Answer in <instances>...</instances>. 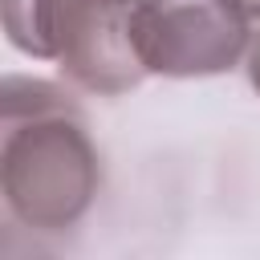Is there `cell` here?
I'll return each instance as SVG.
<instances>
[{
    "label": "cell",
    "instance_id": "cell-1",
    "mask_svg": "<svg viewBox=\"0 0 260 260\" xmlns=\"http://www.w3.org/2000/svg\"><path fill=\"white\" fill-rule=\"evenodd\" d=\"M98 183V150L65 93L49 81L8 77L0 146L8 215L32 232H65L89 211Z\"/></svg>",
    "mask_w": 260,
    "mask_h": 260
},
{
    "label": "cell",
    "instance_id": "cell-2",
    "mask_svg": "<svg viewBox=\"0 0 260 260\" xmlns=\"http://www.w3.org/2000/svg\"><path fill=\"white\" fill-rule=\"evenodd\" d=\"M248 20L232 0H134V45L146 73L207 77L244 57Z\"/></svg>",
    "mask_w": 260,
    "mask_h": 260
},
{
    "label": "cell",
    "instance_id": "cell-3",
    "mask_svg": "<svg viewBox=\"0 0 260 260\" xmlns=\"http://www.w3.org/2000/svg\"><path fill=\"white\" fill-rule=\"evenodd\" d=\"M89 93H126L146 77L134 45V0H53L49 57Z\"/></svg>",
    "mask_w": 260,
    "mask_h": 260
},
{
    "label": "cell",
    "instance_id": "cell-4",
    "mask_svg": "<svg viewBox=\"0 0 260 260\" xmlns=\"http://www.w3.org/2000/svg\"><path fill=\"white\" fill-rule=\"evenodd\" d=\"M49 20L53 0H4L8 41L28 57H49Z\"/></svg>",
    "mask_w": 260,
    "mask_h": 260
},
{
    "label": "cell",
    "instance_id": "cell-5",
    "mask_svg": "<svg viewBox=\"0 0 260 260\" xmlns=\"http://www.w3.org/2000/svg\"><path fill=\"white\" fill-rule=\"evenodd\" d=\"M248 77H252V85H256V93H260V32H256V41L248 45Z\"/></svg>",
    "mask_w": 260,
    "mask_h": 260
},
{
    "label": "cell",
    "instance_id": "cell-6",
    "mask_svg": "<svg viewBox=\"0 0 260 260\" xmlns=\"http://www.w3.org/2000/svg\"><path fill=\"white\" fill-rule=\"evenodd\" d=\"M232 4H236L244 16H260V0H232Z\"/></svg>",
    "mask_w": 260,
    "mask_h": 260
}]
</instances>
